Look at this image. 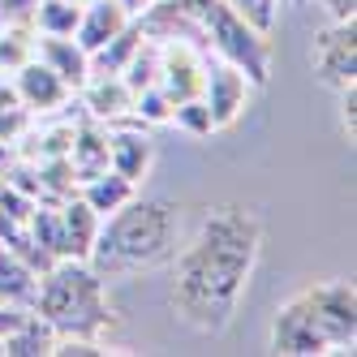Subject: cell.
Segmentation results:
<instances>
[{"mask_svg":"<svg viewBox=\"0 0 357 357\" xmlns=\"http://www.w3.org/2000/svg\"><path fill=\"white\" fill-rule=\"evenodd\" d=\"M35 56V31L31 26H0V73H13Z\"/></svg>","mask_w":357,"mask_h":357,"instance_id":"7402d4cb","label":"cell"},{"mask_svg":"<svg viewBox=\"0 0 357 357\" xmlns=\"http://www.w3.org/2000/svg\"><path fill=\"white\" fill-rule=\"evenodd\" d=\"M181 241V207L172 198H130L125 207L99 220V233L91 245V267L112 275H138L168 263Z\"/></svg>","mask_w":357,"mask_h":357,"instance_id":"7a4b0ae2","label":"cell"},{"mask_svg":"<svg viewBox=\"0 0 357 357\" xmlns=\"http://www.w3.org/2000/svg\"><path fill=\"white\" fill-rule=\"evenodd\" d=\"M271 353H280V357H323L327 353L314 323H310V310H305L301 293L289 297L275 310V319H271Z\"/></svg>","mask_w":357,"mask_h":357,"instance_id":"30bf717a","label":"cell"},{"mask_svg":"<svg viewBox=\"0 0 357 357\" xmlns=\"http://www.w3.org/2000/svg\"><path fill=\"white\" fill-rule=\"evenodd\" d=\"M82 99L91 108V121H108V125H121L134 116V91L125 86L121 73H91L82 82Z\"/></svg>","mask_w":357,"mask_h":357,"instance_id":"9a60e30c","label":"cell"},{"mask_svg":"<svg viewBox=\"0 0 357 357\" xmlns=\"http://www.w3.org/2000/svg\"><path fill=\"white\" fill-rule=\"evenodd\" d=\"M301 301L310 310V323L327 353H353L357 344V289L353 280H323L301 289Z\"/></svg>","mask_w":357,"mask_h":357,"instance_id":"5b68a950","label":"cell"},{"mask_svg":"<svg viewBox=\"0 0 357 357\" xmlns=\"http://www.w3.org/2000/svg\"><path fill=\"white\" fill-rule=\"evenodd\" d=\"M78 13H82V5H73V0H39L31 26H35V35H73Z\"/></svg>","mask_w":357,"mask_h":357,"instance_id":"44dd1931","label":"cell"},{"mask_svg":"<svg viewBox=\"0 0 357 357\" xmlns=\"http://www.w3.org/2000/svg\"><path fill=\"white\" fill-rule=\"evenodd\" d=\"M172 259V314L198 336H224L263 259V220L245 202L207 207L190 245Z\"/></svg>","mask_w":357,"mask_h":357,"instance_id":"6da1fadb","label":"cell"},{"mask_svg":"<svg viewBox=\"0 0 357 357\" xmlns=\"http://www.w3.org/2000/svg\"><path fill=\"white\" fill-rule=\"evenodd\" d=\"M250 95H254V86L241 69H233L228 61H207V73H202V104L211 112L215 134L233 130L241 121V112L250 108Z\"/></svg>","mask_w":357,"mask_h":357,"instance_id":"ba28073f","label":"cell"},{"mask_svg":"<svg viewBox=\"0 0 357 357\" xmlns=\"http://www.w3.org/2000/svg\"><path fill=\"white\" fill-rule=\"evenodd\" d=\"M61 233H65V259H91V245L99 233V215L82 198H61Z\"/></svg>","mask_w":357,"mask_h":357,"instance_id":"ac0fdd59","label":"cell"},{"mask_svg":"<svg viewBox=\"0 0 357 357\" xmlns=\"http://www.w3.org/2000/svg\"><path fill=\"white\" fill-rule=\"evenodd\" d=\"M319 5H323L327 22H349V17H357V0H319Z\"/></svg>","mask_w":357,"mask_h":357,"instance_id":"4316f807","label":"cell"},{"mask_svg":"<svg viewBox=\"0 0 357 357\" xmlns=\"http://www.w3.org/2000/svg\"><path fill=\"white\" fill-rule=\"evenodd\" d=\"M211 0H155L138 13V26L146 39L168 43V39H185L194 47L207 52V39H202V17H207ZM211 56V52H207Z\"/></svg>","mask_w":357,"mask_h":357,"instance_id":"52a82bcc","label":"cell"},{"mask_svg":"<svg viewBox=\"0 0 357 357\" xmlns=\"http://www.w3.org/2000/svg\"><path fill=\"white\" fill-rule=\"evenodd\" d=\"M293 5H310V0H293Z\"/></svg>","mask_w":357,"mask_h":357,"instance_id":"f546056e","label":"cell"},{"mask_svg":"<svg viewBox=\"0 0 357 357\" xmlns=\"http://www.w3.org/2000/svg\"><path fill=\"white\" fill-rule=\"evenodd\" d=\"M134 22V13H125L116 0H86L78 13V26H73V39L86 47V56H95L104 43H112L125 26Z\"/></svg>","mask_w":357,"mask_h":357,"instance_id":"5bb4252c","label":"cell"},{"mask_svg":"<svg viewBox=\"0 0 357 357\" xmlns=\"http://www.w3.org/2000/svg\"><path fill=\"white\" fill-rule=\"evenodd\" d=\"M73 5H86V0H73Z\"/></svg>","mask_w":357,"mask_h":357,"instance_id":"4dcf8cb0","label":"cell"},{"mask_svg":"<svg viewBox=\"0 0 357 357\" xmlns=\"http://www.w3.org/2000/svg\"><path fill=\"white\" fill-rule=\"evenodd\" d=\"M202 39H207V52L215 61H228L233 69H241L254 91H263L271 82V35L250 26V22L237 9H228L224 0H211L207 5Z\"/></svg>","mask_w":357,"mask_h":357,"instance_id":"277c9868","label":"cell"},{"mask_svg":"<svg viewBox=\"0 0 357 357\" xmlns=\"http://www.w3.org/2000/svg\"><path fill=\"white\" fill-rule=\"evenodd\" d=\"M138 194V185L130 181V176H121V172H112V168H104V172H95V176H86L82 181V202L86 207L104 220V215H112L116 207H125V202H130Z\"/></svg>","mask_w":357,"mask_h":357,"instance_id":"d6986e66","label":"cell"},{"mask_svg":"<svg viewBox=\"0 0 357 357\" xmlns=\"http://www.w3.org/2000/svg\"><path fill=\"white\" fill-rule=\"evenodd\" d=\"M168 125H176V130L190 134V138H211V134H215L211 112H207V104H202V95L181 99V104H172V121H168Z\"/></svg>","mask_w":357,"mask_h":357,"instance_id":"603a6c76","label":"cell"},{"mask_svg":"<svg viewBox=\"0 0 357 357\" xmlns=\"http://www.w3.org/2000/svg\"><path fill=\"white\" fill-rule=\"evenodd\" d=\"M314 78L327 91H344L357 86V17L349 22H327V26L314 35Z\"/></svg>","mask_w":357,"mask_h":357,"instance_id":"8992f818","label":"cell"},{"mask_svg":"<svg viewBox=\"0 0 357 357\" xmlns=\"http://www.w3.org/2000/svg\"><path fill=\"white\" fill-rule=\"evenodd\" d=\"M35 61H43L69 91H82L91 78V56L73 35H35Z\"/></svg>","mask_w":357,"mask_h":357,"instance_id":"4fadbf2b","label":"cell"},{"mask_svg":"<svg viewBox=\"0 0 357 357\" xmlns=\"http://www.w3.org/2000/svg\"><path fill=\"white\" fill-rule=\"evenodd\" d=\"M151 160H155V146L146 138V125H138L134 116L121 121V125H108V168L130 176L138 185L142 176L151 172Z\"/></svg>","mask_w":357,"mask_h":357,"instance_id":"8fae6325","label":"cell"},{"mask_svg":"<svg viewBox=\"0 0 357 357\" xmlns=\"http://www.w3.org/2000/svg\"><path fill=\"white\" fill-rule=\"evenodd\" d=\"M35 284H39V271L22 259L13 245L0 241V301L5 305H22V310H31L35 301Z\"/></svg>","mask_w":357,"mask_h":357,"instance_id":"e0dca14e","label":"cell"},{"mask_svg":"<svg viewBox=\"0 0 357 357\" xmlns=\"http://www.w3.org/2000/svg\"><path fill=\"white\" fill-rule=\"evenodd\" d=\"M31 310L56 336H78V340H104L108 327L116 323L104 275L86 259H56L47 271H39Z\"/></svg>","mask_w":357,"mask_h":357,"instance_id":"3957f363","label":"cell"},{"mask_svg":"<svg viewBox=\"0 0 357 357\" xmlns=\"http://www.w3.org/2000/svg\"><path fill=\"white\" fill-rule=\"evenodd\" d=\"M35 5H39V0H0V26H31V22H35Z\"/></svg>","mask_w":357,"mask_h":357,"instance_id":"d4e9b609","label":"cell"},{"mask_svg":"<svg viewBox=\"0 0 357 357\" xmlns=\"http://www.w3.org/2000/svg\"><path fill=\"white\" fill-rule=\"evenodd\" d=\"M13 95H17V104L26 108V112H56L61 104H69L73 91H69L43 61L31 56L26 65L13 69Z\"/></svg>","mask_w":357,"mask_h":357,"instance_id":"7c38bea8","label":"cell"},{"mask_svg":"<svg viewBox=\"0 0 357 357\" xmlns=\"http://www.w3.org/2000/svg\"><path fill=\"white\" fill-rule=\"evenodd\" d=\"M228 9H237L250 26H259L263 35L275 31V17H280V0H224Z\"/></svg>","mask_w":357,"mask_h":357,"instance_id":"cb8c5ba5","label":"cell"},{"mask_svg":"<svg viewBox=\"0 0 357 357\" xmlns=\"http://www.w3.org/2000/svg\"><path fill=\"white\" fill-rule=\"evenodd\" d=\"M116 5H121L125 13H134V17H138V13H142L146 5H155V0H116Z\"/></svg>","mask_w":357,"mask_h":357,"instance_id":"f1b7e54d","label":"cell"},{"mask_svg":"<svg viewBox=\"0 0 357 357\" xmlns=\"http://www.w3.org/2000/svg\"><path fill=\"white\" fill-rule=\"evenodd\" d=\"M280 5H293V0H280Z\"/></svg>","mask_w":357,"mask_h":357,"instance_id":"1f68e13d","label":"cell"},{"mask_svg":"<svg viewBox=\"0 0 357 357\" xmlns=\"http://www.w3.org/2000/svg\"><path fill=\"white\" fill-rule=\"evenodd\" d=\"M65 164L73 172V181H86V176L104 172L108 168V130H99V121H86L73 130L69 151H65Z\"/></svg>","mask_w":357,"mask_h":357,"instance_id":"2e32d148","label":"cell"},{"mask_svg":"<svg viewBox=\"0 0 357 357\" xmlns=\"http://www.w3.org/2000/svg\"><path fill=\"white\" fill-rule=\"evenodd\" d=\"M52 344H56V331L35 310H26L22 323L5 336V357H52Z\"/></svg>","mask_w":357,"mask_h":357,"instance_id":"ffe728a7","label":"cell"},{"mask_svg":"<svg viewBox=\"0 0 357 357\" xmlns=\"http://www.w3.org/2000/svg\"><path fill=\"white\" fill-rule=\"evenodd\" d=\"M207 52L185 39H168L160 43V91L172 99V104H181V99H194L202 95V73H207Z\"/></svg>","mask_w":357,"mask_h":357,"instance_id":"9c48e42d","label":"cell"},{"mask_svg":"<svg viewBox=\"0 0 357 357\" xmlns=\"http://www.w3.org/2000/svg\"><path fill=\"white\" fill-rule=\"evenodd\" d=\"M336 95H340V125H344V134L353 138L357 134V86H344Z\"/></svg>","mask_w":357,"mask_h":357,"instance_id":"484cf974","label":"cell"},{"mask_svg":"<svg viewBox=\"0 0 357 357\" xmlns=\"http://www.w3.org/2000/svg\"><path fill=\"white\" fill-rule=\"evenodd\" d=\"M22 314H26V310H22V305H5V301H0V340H5L9 336V331L22 323Z\"/></svg>","mask_w":357,"mask_h":357,"instance_id":"83f0119b","label":"cell"}]
</instances>
